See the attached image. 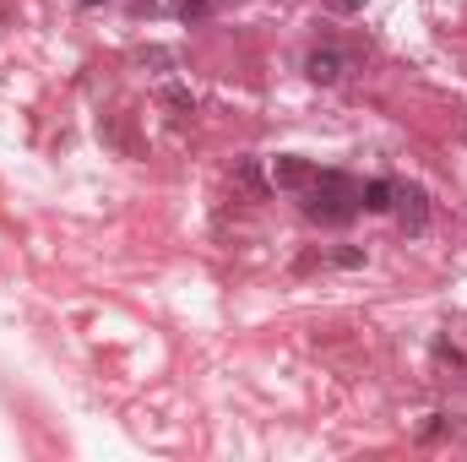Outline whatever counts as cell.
I'll use <instances>...</instances> for the list:
<instances>
[{"mask_svg": "<svg viewBox=\"0 0 467 462\" xmlns=\"http://www.w3.org/2000/svg\"><path fill=\"white\" fill-rule=\"evenodd\" d=\"M174 11H180L185 22H196V16H207V0H174Z\"/></svg>", "mask_w": 467, "mask_h": 462, "instance_id": "9", "label": "cell"}, {"mask_svg": "<svg viewBox=\"0 0 467 462\" xmlns=\"http://www.w3.org/2000/svg\"><path fill=\"white\" fill-rule=\"evenodd\" d=\"M136 60H141V66H174L169 49H136Z\"/></svg>", "mask_w": 467, "mask_h": 462, "instance_id": "8", "label": "cell"}, {"mask_svg": "<svg viewBox=\"0 0 467 462\" xmlns=\"http://www.w3.org/2000/svg\"><path fill=\"white\" fill-rule=\"evenodd\" d=\"M391 196H397L391 180H364L358 185V213H391Z\"/></svg>", "mask_w": 467, "mask_h": 462, "instance_id": "5", "label": "cell"}, {"mask_svg": "<svg viewBox=\"0 0 467 462\" xmlns=\"http://www.w3.org/2000/svg\"><path fill=\"white\" fill-rule=\"evenodd\" d=\"M299 207L310 224H327V229H343L353 213H358V185L337 169H316V180L299 191Z\"/></svg>", "mask_w": 467, "mask_h": 462, "instance_id": "1", "label": "cell"}, {"mask_svg": "<svg viewBox=\"0 0 467 462\" xmlns=\"http://www.w3.org/2000/svg\"><path fill=\"white\" fill-rule=\"evenodd\" d=\"M327 11H337V16H353V11H364V0H321Z\"/></svg>", "mask_w": 467, "mask_h": 462, "instance_id": "10", "label": "cell"}, {"mask_svg": "<svg viewBox=\"0 0 467 462\" xmlns=\"http://www.w3.org/2000/svg\"><path fill=\"white\" fill-rule=\"evenodd\" d=\"M158 99H163V110H174V120L196 115V99H191V93H185V88H174V82H169V88H163V93H158Z\"/></svg>", "mask_w": 467, "mask_h": 462, "instance_id": "6", "label": "cell"}, {"mask_svg": "<svg viewBox=\"0 0 467 462\" xmlns=\"http://www.w3.org/2000/svg\"><path fill=\"white\" fill-rule=\"evenodd\" d=\"M391 207H397V218H402V229L408 234H424L430 229V191L424 185H397V196H391Z\"/></svg>", "mask_w": 467, "mask_h": 462, "instance_id": "2", "label": "cell"}, {"mask_svg": "<svg viewBox=\"0 0 467 462\" xmlns=\"http://www.w3.org/2000/svg\"><path fill=\"white\" fill-rule=\"evenodd\" d=\"M343 71H348V55L343 49H310V60H305V77L316 82V88H332V82H343Z\"/></svg>", "mask_w": 467, "mask_h": 462, "instance_id": "3", "label": "cell"}, {"mask_svg": "<svg viewBox=\"0 0 467 462\" xmlns=\"http://www.w3.org/2000/svg\"><path fill=\"white\" fill-rule=\"evenodd\" d=\"M234 180H239V185H261V163H255V158H239V163H234Z\"/></svg>", "mask_w": 467, "mask_h": 462, "instance_id": "7", "label": "cell"}, {"mask_svg": "<svg viewBox=\"0 0 467 462\" xmlns=\"http://www.w3.org/2000/svg\"><path fill=\"white\" fill-rule=\"evenodd\" d=\"M332 261H337V267H364V250H337Z\"/></svg>", "mask_w": 467, "mask_h": 462, "instance_id": "11", "label": "cell"}, {"mask_svg": "<svg viewBox=\"0 0 467 462\" xmlns=\"http://www.w3.org/2000/svg\"><path fill=\"white\" fill-rule=\"evenodd\" d=\"M316 180V163H305V158H272V185L277 191H305Z\"/></svg>", "mask_w": 467, "mask_h": 462, "instance_id": "4", "label": "cell"}]
</instances>
